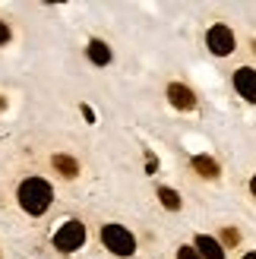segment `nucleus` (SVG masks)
<instances>
[{"label": "nucleus", "mask_w": 256, "mask_h": 259, "mask_svg": "<svg viewBox=\"0 0 256 259\" xmlns=\"http://www.w3.org/2000/svg\"><path fill=\"white\" fill-rule=\"evenodd\" d=\"M51 202H54V190H51L48 180H41V177L22 180V187H19V205L29 215H45L51 209Z\"/></svg>", "instance_id": "nucleus-1"}, {"label": "nucleus", "mask_w": 256, "mask_h": 259, "mask_svg": "<svg viewBox=\"0 0 256 259\" xmlns=\"http://www.w3.org/2000/svg\"><path fill=\"white\" fill-rule=\"evenodd\" d=\"M101 240H105V247L114 256H133V250H136L133 234L126 228H120V225H105L101 228Z\"/></svg>", "instance_id": "nucleus-2"}, {"label": "nucleus", "mask_w": 256, "mask_h": 259, "mask_svg": "<svg viewBox=\"0 0 256 259\" xmlns=\"http://www.w3.org/2000/svg\"><path fill=\"white\" fill-rule=\"evenodd\" d=\"M86 243V225L82 222H67V225H60V231L54 234V247L60 253H73V250H79Z\"/></svg>", "instance_id": "nucleus-3"}, {"label": "nucleus", "mask_w": 256, "mask_h": 259, "mask_svg": "<svg viewBox=\"0 0 256 259\" xmlns=\"http://www.w3.org/2000/svg\"><path fill=\"white\" fill-rule=\"evenodd\" d=\"M206 45H209L212 54L228 57V54L234 51V35H231V29H228V25H212L209 35H206Z\"/></svg>", "instance_id": "nucleus-4"}, {"label": "nucleus", "mask_w": 256, "mask_h": 259, "mask_svg": "<svg viewBox=\"0 0 256 259\" xmlns=\"http://www.w3.org/2000/svg\"><path fill=\"white\" fill-rule=\"evenodd\" d=\"M234 89L240 92V98L256 101V70H250V67H240V70L234 73Z\"/></svg>", "instance_id": "nucleus-5"}, {"label": "nucleus", "mask_w": 256, "mask_h": 259, "mask_svg": "<svg viewBox=\"0 0 256 259\" xmlns=\"http://www.w3.org/2000/svg\"><path fill=\"white\" fill-rule=\"evenodd\" d=\"M196 253H199L202 259H225L222 243L215 240V237H209V234H199V237H196Z\"/></svg>", "instance_id": "nucleus-6"}, {"label": "nucleus", "mask_w": 256, "mask_h": 259, "mask_svg": "<svg viewBox=\"0 0 256 259\" xmlns=\"http://www.w3.org/2000/svg\"><path fill=\"white\" fill-rule=\"evenodd\" d=\"M168 98H171V105L174 108H181V111H190V108H193L196 105V98H193V92H190V89L187 85H168Z\"/></svg>", "instance_id": "nucleus-7"}, {"label": "nucleus", "mask_w": 256, "mask_h": 259, "mask_svg": "<svg viewBox=\"0 0 256 259\" xmlns=\"http://www.w3.org/2000/svg\"><path fill=\"white\" fill-rule=\"evenodd\" d=\"M86 54H89V60H92L95 67H105V63H111V48H108L105 41H89Z\"/></svg>", "instance_id": "nucleus-8"}, {"label": "nucleus", "mask_w": 256, "mask_h": 259, "mask_svg": "<svg viewBox=\"0 0 256 259\" xmlns=\"http://www.w3.org/2000/svg\"><path fill=\"white\" fill-rule=\"evenodd\" d=\"M193 167H196L202 177H215V174H219V164H215L209 155H196V158H193Z\"/></svg>", "instance_id": "nucleus-9"}, {"label": "nucleus", "mask_w": 256, "mask_h": 259, "mask_svg": "<svg viewBox=\"0 0 256 259\" xmlns=\"http://www.w3.org/2000/svg\"><path fill=\"white\" fill-rule=\"evenodd\" d=\"M158 199H161V205H164V209H181V196H177V193L174 190H168V187H161L158 190Z\"/></svg>", "instance_id": "nucleus-10"}, {"label": "nucleus", "mask_w": 256, "mask_h": 259, "mask_svg": "<svg viewBox=\"0 0 256 259\" xmlns=\"http://www.w3.org/2000/svg\"><path fill=\"white\" fill-rule=\"evenodd\" d=\"M54 167H57V171H63V177H76V171H79V167H76V161L67 158V155H57V158H54Z\"/></svg>", "instance_id": "nucleus-11"}, {"label": "nucleus", "mask_w": 256, "mask_h": 259, "mask_svg": "<svg viewBox=\"0 0 256 259\" xmlns=\"http://www.w3.org/2000/svg\"><path fill=\"white\" fill-rule=\"evenodd\" d=\"M177 259H202V256L196 253V247H181L177 250Z\"/></svg>", "instance_id": "nucleus-12"}, {"label": "nucleus", "mask_w": 256, "mask_h": 259, "mask_svg": "<svg viewBox=\"0 0 256 259\" xmlns=\"http://www.w3.org/2000/svg\"><path fill=\"white\" fill-rule=\"evenodd\" d=\"M7 41H10V25L0 19V45H7Z\"/></svg>", "instance_id": "nucleus-13"}, {"label": "nucleus", "mask_w": 256, "mask_h": 259, "mask_svg": "<svg viewBox=\"0 0 256 259\" xmlns=\"http://www.w3.org/2000/svg\"><path fill=\"white\" fill-rule=\"evenodd\" d=\"M250 190H253V196H256V177H253V180H250Z\"/></svg>", "instance_id": "nucleus-14"}, {"label": "nucleus", "mask_w": 256, "mask_h": 259, "mask_svg": "<svg viewBox=\"0 0 256 259\" xmlns=\"http://www.w3.org/2000/svg\"><path fill=\"white\" fill-rule=\"evenodd\" d=\"M244 259H256V253H247V256H244Z\"/></svg>", "instance_id": "nucleus-15"}]
</instances>
